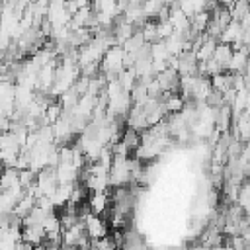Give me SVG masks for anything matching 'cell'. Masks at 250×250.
I'll return each mask as SVG.
<instances>
[{
	"label": "cell",
	"mask_w": 250,
	"mask_h": 250,
	"mask_svg": "<svg viewBox=\"0 0 250 250\" xmlns=\"http://www.w3.org/2000/svg\"><path fill=\"white\" fill-rule=\"evenodd\" d=\"M232 53H234L232 45H227V43H221V41H219L217 51H215V55H213V61H215V62H219V64L225 68V72H227V64H229V61H230Z\"/></svg>",
	"instance_id": "52a82bcc"
},
{
	"label": "cell",
	"mask_w": 250,
	"mask_h": 250,
	"mask_svg": "<svg viewBox=\"0 0 250 250\" xmlns=\"http://www.w3.org/2000/svg\"><path fill=\"white\" fill-rule=\"evenodd\" d=\"M246 145H248V146H250V137H248V141H246Z\"/></svg>",
	"instance_id": "30bf717a"
},
{
	"label": "cell",
	"mask_w": 250,
	"mask_h": 250,
	"mask_svg": "<svg viewBox=\"0 0 250 250\" xmlns=\"http://www.w3.org/2000/svg\"><path fill=\"white\" fill-rule=\"evenodd\" d=\"M217 45H219V39H213V37H209L207 35V39L193 51L195 53V57H197V61L199 62H205V61H211L213 59V55H215V51H217Z\"/></svg>",
	"instance_id": "8992f818"
},
{
	"label": "cell",
	"mask_w": 250,
	"mask_h": 250,
	"mask_svg": "<svg viewBox=\"0 0 250 250\" xmlns=\"http://www.w3.org/2000/svg\"><path fill=\"white\" fill-rule=\"evenodd\" d=\"M242 33H244V29H242L240 21H230V23L225 27V31L221 33L219 41H221V43H227V45H236V43L242 41Z\"/></svg>",
	"instance_id": "5b68a950"
},
{
	"label": "cell",
	"mask_w": 250,
	"mask_h": 250,
	"mask_svg": "<svg viewBox=\"0 0 250 250\" xmlns=\"http://www.w3.org/2000/svg\"><path fill=\"white\" fill-rule=\"evenodd\" d=\"M45 238H47V234H45L43 225H29V227H23L21 229V240L27 242V244H31V246L43 244Z\"/></svg>",
	"instance_id": "277c9868"
},
{
	"label": "cell",
	"mask_w": 250,
	"mask_h": 250,
	"mask_svg": "<svg viewBox=\"0 0 250 250\" xmlns=\"http://www.w3.org/2000/svg\"><path fill=\"white\" fill-rule=\"evenodd\" d=\"M92 246L96 250H119L113 236H105V238H100V240H92Z\"/></svg>",
	"instance_id": "ba28073f"
},
{
	"label": "cell",
	"mask_w": 250,
	"mask_h": 250,
	"mask_svg": "<svg viewBox=\"0 0 250 250\" xmlns=\"http://www.w3.org/2000/svg\"><path fill=\"white\" fill-rule=\"evenodd\" d=\"M35 184H37V191H39V195H47V197H51L55 191H57V188L61 186L59 184V178H57V168H45V170H41V172H37V180H35Z\"/></svg>",
	"instance_id": "7a4b0ae2"
},
{
	"label": "cell",
	"mask_w": 250,
	"mask_h": 250,
	"mask_svg": "<svg viewBox=\"0 0 250 250\" xmlns=\"http://www.w3.org/2000/svg\"><path fill=\"white\" fill-rule=\"evenodd\" d=\"M125 57H127V53L121 45H115V47L107 49L102 62H100L102 72L105 76H119V72L125 70Z\"/></svg>",
	"instance_id": "6da1fadb"
},
{
	"label": "cell",
	"mask_w": 250,
	"mask_h": 250,
	"mask_svg": "<svg viewBox=\"0 0 250 250\" xmlns=\"http://www.w3.org/2000/svg\"><path fill=\"white\" fill-rule=\"evenodd\" d=\"M16 250H35V246H31V244H27V242H20L18 246H16Z\"/></svg>",
	"instance_id": "9c48e42d"
},
{
	"label": "cell",
	"mask_w": 250,
	"mask_h": 250,
	"mask_svg": "<svg viewBox=\"0 0 250 250\" xmlns=\"http://www.w3.org/2000/svg\"><path fill=\"white\" fill-rule=\"evenodd\" d=\"M109 203H111L109 191H94V193H90L88 207H90V211H92L94 215H100V217H102V215L107 211Z\"/></svg>",
	"instance_id": "3957f363"
}]
</instances>
